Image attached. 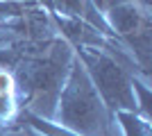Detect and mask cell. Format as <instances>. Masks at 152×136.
<instances>
[{
  "instance_id": "6da1fadb",
  "label": "cell",
  "mask_w": 152,
  "mask_h": 136,
  "mask_svg": "<svg viewBox=\"0 0 152 136\" xmlns=\"http://www.w3.org/2000/svg\"><path fill=\"white\" fill-rule=\"evenodd\" d=\"M61 123L77 134L84 136H109V118L104 116L102 104L89 73L82 66L73 64L70 79L61 91V109H59Z\"/></svg>"
},
{
  "instance_id": "7a4b0ae2",
  "label": "cell",
  "mask_w": 152,
  "mask_h": 136,
  "mask_svg": "<svg viewBox=\"0 0 152 136\" xmlns=\"http://www.w3.org/2000/svg\"><path fill=\"white\" fill-rule=\"evenodd\" d=\"M77 55L82 57L84 66H86L84 71L89 73L102 104L109 107L111 113L136 111V97H134V91H132V79L114 59L104 57L98 50H86V48H77Z\"/></svg>"
},
{
  "instance_id": "3957f363",
  "label": "cell",
  "mask_w": 152,
  "mask_h": 136,
  "mask_svg": "<svg viewBox=\"0 0 152 136\" xmlns=\"http://www.w3.org/2000/svg\"><path fill=\"white\" fill-rule=\"evenodd\" d=\"M118 120H121L127 136H150L148 120L145 118H139L136 111H118Z\"/></svg>"
}]
</instances>
